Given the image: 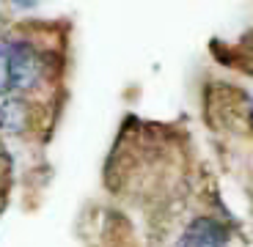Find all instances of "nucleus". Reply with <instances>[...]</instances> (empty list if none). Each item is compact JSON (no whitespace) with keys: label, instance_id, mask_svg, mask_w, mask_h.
Masks as SVG:
<instances>
[{"label":"nucleus","instance_id":"nucleus-2","mask_svg":"<svg viewBox=\"0 0 253 247\" xmlns=\"http://www.w3.org/2000/svg\"><path fill=\"white\" fill-rule=\"evenodd\" d=\"M173 247H231V231L220 217L196 214L179 231Z\"/></svg>","mask_w":253,"mask_h":247},{"label":"nucleus","instance_id":"nucleus-3","mask_svg":"<svg viewBox=\"0 0 253 247\" xmlns=\"http://www.w3.org/2000/svg\"><path fill=\"white\" fill-rule=\"evenodd\" d=\"M248 127L253 129V105H251V107H248Z\"/></svg>","mask_w":253,"mask_h":247},{"label":"nucleus","instance_id":"nucleus-1","mask_svg":"<svg viewBox=\"0 0 253 247\" xmlns=\"http://www.w3.org/2000/svg\"><path fill=\"white\" fill-rule=\"evenodd\" d=\"M50 52L31 38H0V99H28L50 80Z\"/></svg>","mask_w":253,"mask_h":247}]
</instances>
